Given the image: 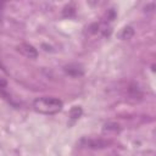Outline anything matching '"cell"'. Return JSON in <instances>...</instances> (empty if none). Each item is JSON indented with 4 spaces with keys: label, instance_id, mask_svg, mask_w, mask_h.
Wrapping results in <instances>:
<instances>
[{
    "label": "cell",
    "instance_id": "obj_3",
    "mask_svg": "<svg viewBox=\"0 0 156 156\" xmlns=\"http://www.w3.org/2000/svg\"><path fill=\"white\" fill-rule=\"evenodd\" d=\"M65 72L69 76H73V77H79L84 73L82 66L77 65V63H69V65L65 66Z\"/></svg>",
    "mask_w": 156,
    "mask_h": 156
},
{
    "label": "cell",
    "instance_id": "obj_4",
    "mask_svg": "<svg viewBox=\"0 0 156 156\" xmlns=\"http://www.w3.org/2000/svg\"><path fill=\"white\" fill-rule=\"evenodd\" d=\"M134 35V29L130 27V26H127V27H124L123 29H122V32H121V38L122 39H130Z\"/></svg>",
    "mask_w": 156,
    "mask_h": 156
},
{
    "label": "cell",
    "instance_id": "obj_1",
    "mask_svg": "<svg viewBox=\"0 0 156 156\" xmlns=\"http://www.w3.org/2000/svg\"><path fill=\"white\" fill-rule=\"evenodd\" d=\"M33 107L44 115H55L62 110V101L57 98L43 96L33 101Z\"/></svg>",
    "mask_w": 156,
    "mask_h": 156
},
{
    "label": "cell",
    "instance_id": "obj_2",
    "mask_svg": "<svg viewBox=\"0 0 156 156\" xmlns=\"http://www.w3.org/2000/svg\"><path fill=\"white\" fill-rule=\"evenodd\" d=\"M17 51L20 54H22L24 57L27 58H37L38 57V51L37 49L30 45V44H26V43H22L17 46Z\"/></svg>",
    "mask_w": 156,
    "mask_h": 156
},
{
    "label": "cell",
    "instance_id": "obj_5",
    "mask_svg": "<svg viewBox=\"0 0 156 156\" xmlns=\"http://www.w3.org/2000/svg\"><path fill=\"white\" fill-rule=\"evenodd\" d=\"M80 115H82V108H80L79 106H73V107H72V110H71V112H69L71 118L77 119V118H79V117H80Z\"/></svg>",
    "mask_w": 156,
    "mask_h": 156
}]
</instances>
